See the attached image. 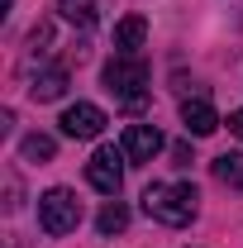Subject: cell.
<instances>
[{
  "instance_id": "cell-1",
  "label": "cell",
  "mask_w": 243,
  "mask_h": 248,
  "mask_svg": "<svg viewBox=\"0 0 243 248\" xmlns=\"http://www.w3.org/2000/svg\"><path fill=\"white\" fill-rule=\"evenodd\" d=\"M196 186L191 182H152L143 191V210H148L157 224H172V229H182L196 219Z\"/></svg>"
},
{
  "instance_id": "cell-2",
  "label": "cell",
  "mask_w": 243,
  "mask_h": 248,
  "mask_svg": "<svg viewBox=\"0 0 243 248\" xmlns=\"http://www.w3.org/2000/svg\"><path fill=\"white\" fill-rule=\"evenodd\" d=\"M105 91L115 95L124 110H143L148 105V62L115 53V58L105 62Z\"/></svg>"
},
{
  "instance_id": "cell-3",
  "label": "cell",
  "mask_w": 243,
  "mask_h": 248,
  "mask_svg": "<svg viewBox=\"0 0 243 248\" xmlns=\"http://www.w3.org/2000/svg\"><path fill=\"white\" fill-rule=\"evenodd\" d=\"M76 224H81V201L67 186H53L38 196V229L43 234L62 239V234H76Z\"/></svg>"
},
{
  "instance_id": "cell-4",
  "label": "cell",
  "mask_w": 243,
  "mask_h": 248,
  "mask_svg": "<svg viewBox=\"0 0 243 248\" xmlns=\"http://www.w3.org/2000/svg\"><path fill=\"white\" fill-rule=\"evenodd\" d=\"M124 148H95L91 162H86V182L100 191V196H120V186H124Z\"/></svg>"
},
{
  "instance_id": "cell-5",
  "label": "cell",
  "mask_w": 243,
  "mask_h": 248,
  "mask_svg": "<svg viewBox=\"0 0 243 248\" xmlns=\"http://www.w3.org/2000/svg\"><path fill=\"white\" fill-rule=\"evenodd\" d=\"M62 134H67V139H100V134H105V110H100V105H91V100H76V105H67V110H62Z\"/></svg>"
},
{
  "instance_id": "cell-6",
  "label": "cell",
  "mask_w": 243,
  "mask_h": 248,
  "mask_svg": "<svg viewBox=\"0 0 243 248\" xmlns=\"http://www.w3.org/2000/svg\"><path fill=\"white\" fill-rule=\"evenodd\" d=\"M120 148H124L129 162H152V157L162 153V134H157L152 124H129L124 139H120Z\"/></svg>"
},
{
  "instance_id": "cell-7",
  "label": "cell",
  "mask_w": 243,
  "mask_h": 248,
  "mask_svg": "<svg viewBox=\"0 0 243 248\" xmlns=\"http://www.w3.org/2000/svg\"><path fill=\"white\" fill-rule=\"evenodd\" d=\"M182 124H186V134L205 139V134L219 129V115H214V105L205 100V95H186L182 100Z\"/></svg>"
},
{
  "instance_id": "cell-8",
  "label": "cell",
  "mask_w": 243,
  "mask_h": 248,
  "mask_svg": "<svg viewBox=\"0 0 243 248\" xmlns=\"http://www.w3.org/2000/svg\"><path fill=\"white\" fill-rule=\"evenodd\" d=\"M67 91V62H48V67H38L29 81V95L33 100H58Z\"/></svg>"
},
{
  "instance_id": "cell-9",
  "label": "cell",
  "mask_w": 243,
  "mask_h": 248,
  "mask_svg": "<svg viewBox=\"0 0 243 248\" xmlns=\"http://www.w3.org/2000/svg\"><path fill=\"white\" fill-rule=\"evenodd\" d=\"M143 38H148V19H143V15H129V19H120V24H115V53L138 58Z\"/></svg>"
},
{
  "instance_id": "cell-10",
  "label": "cell",
  "mask_w": 243,
  "mask_h": 248,
  "mask_svg": "<svg viewBox=\"0 0 243 248\" xmlns=\"http://www.w3.org/2000/svg\"><path fill=\"white\" fill-rule=\"evenodd\" d=\"M210 172H214V182L243 191V153H219V157L210 162Z\"/></svg>"
},
{
  "instance_id": "cell-11",
  "label": "cell",
  "mask_w": 243,
  "mask_h": 248,
  "mask_svg": "<svg viewBox=\"0 0 243 248\" xmlns=\"http://www.w3.org/2000/svg\"><path fill=\"white\" fill-rule=\"evenodd\" d=\"M95 229H100V239H115V234H124V229H129V210H124L120 201H110V205L95 215Z\"/></svg>"
},
{
  "instance_id": "cell-12",
  "label": "cell",
  "mask_w": 243,
  "mask_h": 248,
  "mask_svg": "<svg viewBox=\"0 0 243 248\" xmlns=\"http://www.w3.org/2000/svg\"><path fill=\"white\" fill-rule=\"evenodd\" d=\"M19 153H24V162H53V153H58V143H53L48 134H29V139L19 143Z\"/></svg>"
},
{
  "instance_id": "cell-13",
  "label": "cell",
  "mask_w": 243,
  "mask_h": 248,
  "mask_svg": "<svg viewBox=\"0 0 243 248\" xmlns=\"http://www.w3.org/2000/svg\"><path fill=\"white\" fill-rule=\"evenodd\" d=\"M58 10H62V19H72L81 29L95 24V0H58Z\"/></svg>"
},
{
  "instance_id": "cell-14",
  "label": "cell",
  "mask_w": 243,
  "mask_h": 248,
  "mask_svg": "<svg viewBox=\"0 0 243 248\" xmlns=\"http://www.w3.org/2000/svg\"><path fill=\"white\" fill-rule=\"evenodd\" d=\"M229 134H234V139H243V105L229 115Z\"/></svg>"
},
{
  "instance_id": "cell-15",
  "label": "cell",
  "mask_w": 243,
  "mask_h": 248,
  "mask_svg": "<svg viewBox=\"0 0 243 248\" xmlns=\"http://www.w3.org/2000/svg\"><path fill=\"white\" fill-rule=\"evenodd\" d=\"M172 157H177V167H191V148H186V143H177V148H172Z\"/></svg>"
}]
</instances>
